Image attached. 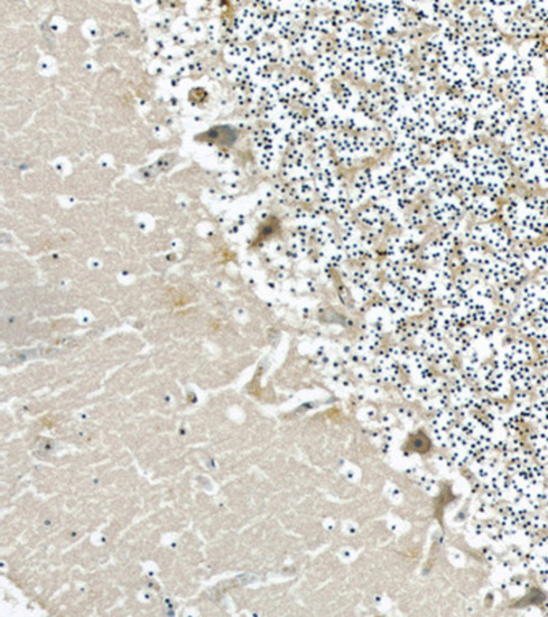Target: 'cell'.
<instances>
[{"label":"cell","instance_id":"obj_7","mask_svg":"<svg viewBox=\"0 0 548 617\" xmlns=\"http://www.w3.org/2000/svg\"><path fill=\"white\" fill-rule=\"evenodd\" d=\"M544 240H547L548 242V217L545 219Z\"/></svg>","mask_w":548,"mask_h":617},{"label":"cell","instance_id":"obj_4","mask_svg":"<svg viewBox=\"0 0 548 617\" xmlns=\"http://www.w3.org/2000/svg\"><path fill=\"white\" fill-rule=\"evenodd\" d=\"M460 198H462L466 214L473 220V222L494 221L497 217H499L502 201L488 194L486 191L473 188L460 195Z\"/></svg>","mask_w":548,"mask_h":617},{"label":"cell","instance_id":"obj_6","mask_svg":"<svg viewBox=\"0 0 548 617\" xmlns=\"http://www.w3.org/2000/svg\"><path fill=\"white\" fill-rule=\"evenodd\" d=\"M526 446L532 457L543 467L548 465V430L529 428L525 436Z\"/></svg>","mask_w":548,"mask_h":617},{"label":"cell","instance_id":"obj_1","mask_svg":"<svg viewBox=\"0 0 548 617\" xmlns=\"http://www.w3.org/2000/svg\"><path fill=\"white\" fill-rule=\"evenodd\" d=\"M548 217L547 203L543 192H512L500 206L499 219L515 246L544 239L545 219Z\"/></svg>","mask_w":548,"mask_h":617},{"label":"cell","instance_id":"obj_2","mask_svg":"<svg viewBox=\"0 0 548 617\" xmlns=\"http://www.w3.org/2000/svg\"><path fill=\"white\" fill-rule=\"evenodd\" d=\"M466 242L478 243L494 253L515 250V242L500 221L473 222Z\"/></svg>","mask_w":548,"mask_h":617},{"label":"cell","instance_id":"obj_5","mask_svg":"<svg viewBox=\"0 0 548 617\" xmlns=\"http://www.w3.org/2000/svg\"><path fill=\"white\" fill-rule=\"evenodd\" d=\"M524 265L528 269L531 276L536 275H548V242L539 240V242L529 243L525 246H515Z\"/></svg>","mask_w":548,"mask_h":617},{"label":"cell","instance_id":"obj_3","mask_svg":"<svg viewBox=\"0 0 548 617\" xmlns=\"http://www.w3.org/2000/svg\"><path fill=\"white\" fill-rule=\"evenodd\" d=\"M428 211L432 222H435L441 229H447L457 224L466 214L460 195L441 192V191L429 192Z\"/></svg>","mask_w":548,"mask_h":617}]
</instances>
